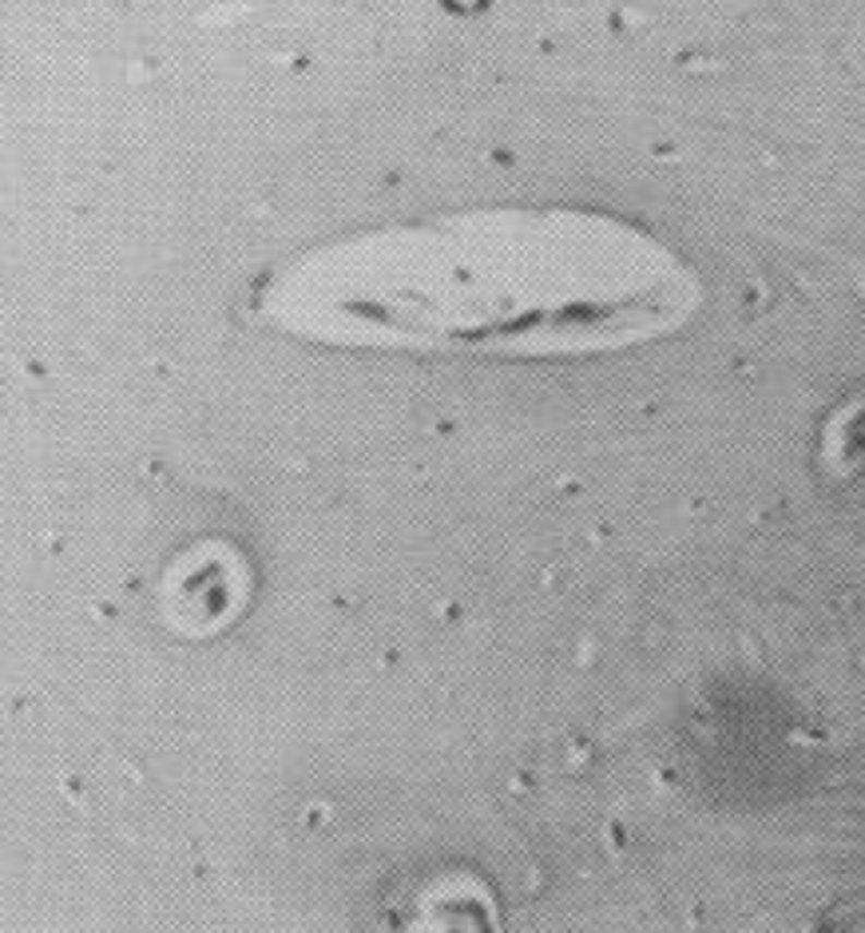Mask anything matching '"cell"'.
<instances>
[{"label":"cell","mask_w":865,"mask_h":933,"mask_svg":"<svg viewBox=\"0 0 865 933\" xmlns=\"http://www.w3.org/2000/svg\"><path fill=\"white\" fill-rule=\"evenodd\" d=\"M699 271L639 223L469 207L314 242L251 286V319L310 350L572 362L675 338Z\"/></svg>","instance_id":"cell-1"}]
</instances>
